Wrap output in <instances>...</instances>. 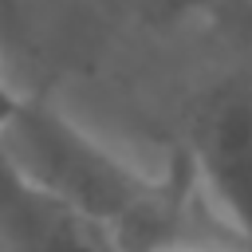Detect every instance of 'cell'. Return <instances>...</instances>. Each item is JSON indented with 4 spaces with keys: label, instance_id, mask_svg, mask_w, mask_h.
Masks as SVG:
<instances>
[{
    "label": "cell",
    "instance_id": "2",
    "mask_svg": "<svg viewBox=\"0 0 252 252\" xmlns=\"http://www.w3.org/2000/svg\"><path fill=\"white\" fill-rule=\"evenodd\" d=\"M236 59L189 102L181 150L220 224L252 252V32H236Z\"/></svg>",
    "mask_w": 252,
    "mask_h": 252
},
{
    "label": "cell",
    "instance_id": "1",
    "mask_svg": "<svg viewBox=\"0 0 252 252\" xmlns=\"http://www.w3.org/2000/svg\"><path fill=\"white\" fill-rule=\"evenodd\" d=\"M0 138L32 181L98 220L122 252L240 244L209 209L181 146L161 173H146L39 94H24L16 118L0 130Z\"/></svg>",
    "mask_w": 252,
    "mask_h": 252
},
{
    "label": "cell",
    "instance_id": "4",
    "mask_svg": "<svg viewBox=\"0 0 252 252\" xmlns=\"http://www.w3.org/2000/svg\"><path fill=\"white\" fill-rule=\"evenodd\" d=\"M224 32H252V0H197Z\"/></svg>",
    "mask_w": 252,
    "mask_h": 252
},
{
    "label": "cell",
    "instance_id": "3",
    "mask_svg": "<svg viewBox=\"0 0 252 252\" xmlns=\"http://www.w3.org/2000/svg\"><path fill=\"white\" fill-rule=\"evenodd\" d=\"M0 252H122L114 236L59 193L32 181L0 138Z\"/></svg>",
    "mask_w": 252,
    "mask_h": 252
},
{
    "label": "cell",
    "instance_id": "5",
    "mask_svg": "<svg viewBox=\"0 0 252 252\" xmlns=\"http://www.w3.org/2000/svg\"><path fill=\"white\" fill-rule=\"evenodd\" d=\"M20 102H24V94L4 79V71H0V130L16 118V110H20Z\"/></svg>",
    "mask_w": 252,
    "mask_h": 252
},
{
    "label": "cell",
    "instance_id": "6",
    "mask_svg": "<svg viewBox=\"0 0 252 252\" xmlns=\"http://www.w3.org/2000/svg\"><path fill=\"white\" fill-rule=\"evenodd\" d=\"M173 252H248L240 244H189V248H173Z\"/></svg>",
    "mask_w": 252,
    "mask_h": 252
}]
</instances>
